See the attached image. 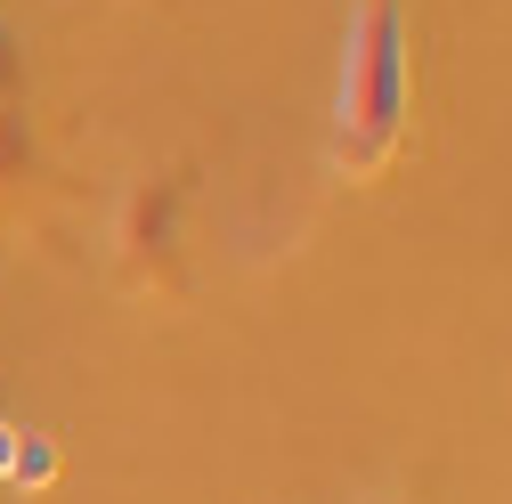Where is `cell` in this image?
Listing matches in <instances>:
<instances>
[{"label": "cell", "instance_id": "obj_2", "mask_svg": "<svg viewBox=\"0 0 512 504\" xmlns=\"http://www.w3.org/2000/svg\"><path fill=\"white\" fill-rule=\"evenodd\" d=\"M187 261V179L179 171H147L122 187L114 204V269L139 293H171Z\"/></svg>", "mask_w": 512, "mask_h": 504}, {"label": "cell", "instance_id": "obj_3", "mask_svg": "<svg viewBox=\"0 0 512 504\" xmlns=\"http://www.w3.org/2000/svg\"><path fill=\"white\" fill-rule=\"evenodd\" d=\"M0 106H25V33L0 17Z\"/></svg>", "mask_w": 512, "mask_h": 504}, {"label": "cell", "instance_id": "obj_1", "mask_svg": "<svg viewBox=\"0 0 512 504\" xmlns=\"http://www.w3.org/2000/svg\"><path fill=\"white\" fill-rule=\"evenodd\" d=\"M407 0H358L342 25V90H334V171L382 179L407 147Z\"/></svg>", "mask_w": 512, "mask_h": 504}, {"label": "cell", "instance_id": "obj_4", "mask_svg": "<svg viewBox=\"0 0 512 504\" xmlns=\"http://www.w3.org/2000/svg\"><path fill=\"white\" fill-rule=\"evenodd\" d=\"M0 431H9V366H0Z\"/></svg>", "mask_w": 512, "mask_h": 504}]
</instances>
